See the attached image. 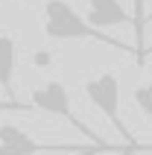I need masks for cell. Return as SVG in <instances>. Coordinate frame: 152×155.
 Listing matches in <instances>:
<instances>
[{
    "label": "cell",
    "instance_id": "6da1fadb",
    "mask_svg": "<svg viewBox=\"0 0 152 155\" xmlns=\"http://www.w3.org/2000/svg\"><path fill=\"white\" fill-rule=\"evenodd\" d=\"M44 35L53 38V41H97V44H105V47L137 56V50H132L129 44H123L117 38L105 35L102 29L91 26L68 0H47L44 3Z\"/></svg>",
    "mask_w": 152,
    "mask_h": 155
},
{
    "label": "cell",
    "instance_id": "7a4b0ae2",
    "mask_svg": "<svg viewBox=\"0 0 152 155\" xmlns=\"http://www.w3.org/2000/svg\"><path fill=\"white\" fill-rule=\"evenodd\" d=\"M82 91H85V97L91 100L94 108L100 114H105V120H108L111 129L123 138V143H126L129 149H140L137 140L132 138V132L126 129L123 117H120V79L114 76V73H97V76L85 79Z\"/></svg>",
    "mask_w": 152,
    "mask_h": 155
},
{
    "label": "cell",
    "instance_id": "3957f363",
    "mask_svg": "<svg viewBox=\"0 0 152 155\" xmlns=\"http://www.w3.org/2000/svg\"><path fill=\"white\" fill-rule=\"evenodd\" d=\"M32 108L35 111H44V114H53V117H61V120H68L70 126H73L76 132H82V135H88V138L94 140V143H100V147H108V149H114L111 143H105L102 138H97L88 126L82 123V117L70 108V94H68V88L61 85V82H44V85H38L32 91Z\"/></svg>",
    "mask_w": 152,
    "mask_h": 155
},
{
    "label": "cell",
    "instance_id": "277c9868",
    "mask_svg": "<svg viewBox=\"0 0 152 155\" xmlns=\"http://www.w3.org/2000/svg\"><path fill=\"white\" fill-rule=\"evenodd\" d=\"M85 147L76 143H41L32 135H26L15 123H3L0 126V155H38V152H79Z\"/></svg>",
    "mask_w": 152,
    "mask_h": 155
},
{
    "label": "cell",
    "instance_id": "5b68a950",
    "mask_svg": "<svg viewBox=\"0 0 152 155\" xmlns=\"http://www.w3.org/2000/svg\"><path fill=\"white\" fill-rule=\"evenodd\" d=\"M88 24L97 29L105 26H123V24H135V15H129L120 0H88Z\"/></svg>",
    "mask_w": 152,
    "mask_h": 155
},
{
    "label": "cell",
    "instance_id": "8992f818",
    "mask_svg": "<svg viewBox=\"0 0 152 155\" xmlns=\"http://www.w3.org/2000/svg\"><path fill=\"white\" fill-rule=\"evenodd\" d=\"M15 64H18V44L9 32L0 35V85L6 91L9 103H18L15 100Z\"/></svg>",
    "mask_w": 152,
    "mask_h": 155
},
{
    "label": "cell",
    "instance_id": "52a82bcc",
    "mask_svg": "<svg viewBox=\"0 0 152 155\" xmlns=\"http://www.w3.org/2000/svg\"><path fill=\"white\" fill-rule=\"evenodd\" d=\"M132 100H135V105L140 108V114L152 120V79H149V82H144V85H137V88H135Z\"/></svg>",
    "mask_w": 152,
    "mask_h": 155
},
{
    "label": "cell",
    "instance_id": "ba28073f",
    "mask_svg": "<svg viewBox=\"0 0 152 155\" xmlns=\"http://www.w3.org/2000/svg\"><path fill=\"white\" fill-rule=\"evenodd\" d=\"M32 61H35V68H47V64H53V56L41 50V53H35V59H32Z\"/></svg>",
    "mask_w": 152,
    "mask_h": 155
},
{
    "label": "cell",
    "instance_id": "9c48e42d",
    "mask_svg": "<svg viewBox=\"0 0 152 155\" xmlns=\"http://www.w3.org/2000/svg\"><path fill=\"white\" fill-rule=\"evenodd\" d=\"M105 147H100V143H88L85 149H79V152H73V155H97V152H102Z\"/></svg>",
    "mask_w": 152,
    "mask_h": 155
},
{
    "label": "cell",
    "instance_id": "30bf717a",
    "mask_svg": "<svg viewBox=\"0 0 152 155\" xmlns=\"http://www.w3.org/2000/svg\"><path fill=\"white\" fill-rule=\"evenodd\" d=\"M149 56H152V44H149V47L144 50V56H140V61H144V59H149Z\"/></svg>",
    "mask_w": 152,
    "mask_h": 155
},
{
    "label": "cell",
    "instance_id": "8fae6325",
    "mask_svg": "<svg viewBox=\"0 0 152 155\" xmlns=\"http://www.w3.org/2000/svg\"><path fill=\"white\" fill-rule=\"evenodd\" d=\"M149 21H152V12H149V15H146V24H149Z\"/></svg>",
    "mask_w": 152,
    "mask_h": 155
},
{
    "label": "cell",
    "instance_id": "7c38bea8",
    "mask_svg": "<svg viewBox=\"0 0 152 155\" xmlns=\"http://www.w3.org/2000/svg\"><path fill=\"white\" fill-rule=\"evenodd\" d=\"M132 152H135V149H126V152H123V155H132Z\"/></svg>",
    "mask_w": 152,
    "mask_h": 155
}]
</instances>
